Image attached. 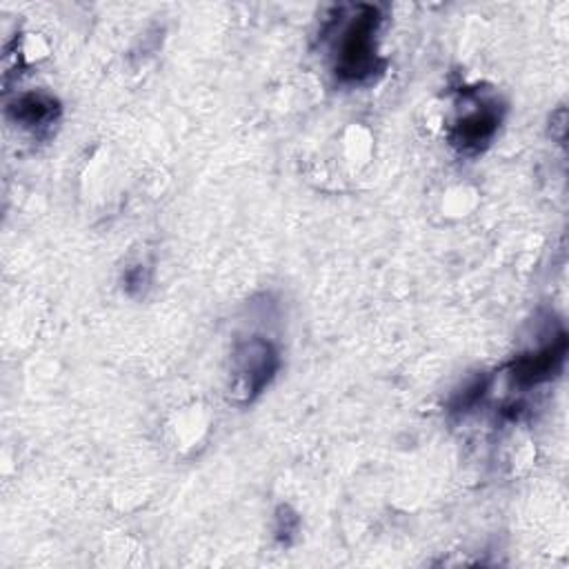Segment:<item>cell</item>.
I'll list each match as a JSON object with an SVG mask.
<instances>
[{"label": "cell", "mask_w": 569, "mask_h": 569, "mask_svg": "<svg viewBox=\"0 0 569 569\" xmlns=\"http://www.w3.org/2000/svg\"><path fill=\"white\" fill-rule=\"evenodd\" d=\"M378 11L373 7H360L351 24L342 31L338 47L336 71L347 80H360L369 76L376 67L373 36L378 29Z\"/></svg>", "instance_id": "6da1fadb"}, {"label": "cell", "mask_w": 569, "mask_h": 569, "mask_svg": "<svg viewBox=\"0 0 569 569\" xmlns=\"http://www.w3.org/2000/svg\"><path fill=\"white\" fill-rule=\"evenodd\" d=\"M278 358L269 342L253 338L240 345L233 353V393L244 400L256 396L276 371Z\"/></svg>", "instance_id": "7a4b0ae2"}, {"label": "cell", "mask_w": 569, "mask_h": 569, "mask_svg": "<svg viewBox=\"0 0 569 569\" xmlns=\"http://www.w3.org/2000/svg\"><path fill=\"white\" fill-rule=\"evenodd\" d=\"M498 124V113L491 107H480L476 111H469L462 116V120L456 124V140L462 147H478L491 138Z\"/></svg>", "instance_id": "3957f363"}, {"label": "cell", "mask_w": 569, "mask_h": 569, "mask_svg": "<svg viewBox=\"0 0 569 569\" xmlns=\"http://www.w3.org/2000/svg\"><path fill=\"white\" fill-rule=\"evenodd\" d=\"M53 113H56V102L47 96L29 93L16 102V120H20L27 127H38L49 122Z\"/></svg>", "instance_id": "277c9868"}]
</instances>
